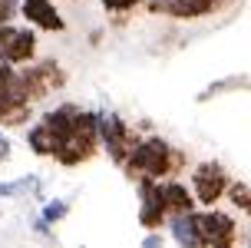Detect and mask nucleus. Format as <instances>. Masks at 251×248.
<instances>
[{
  "mask_svg": "<svg viewBox=\"0 0 251 248\" xmlns=\"http://www.w3.org/2000/svg\"><path fill=\"white\" fill-rule=\"evenodd\" d=\"M123 169L132 182L136 179H169V175H182L188 169V156L185 149L172 146L162 136H146L129 149Z\"/></svg>",
  "mask_w": 251,
  "mask_h": 248,
  "instance_id": "1",
  "label": "nucleus"
},
{
  "mask_svg": "<svg viewBox=\"0 0 251 248\" xmlns=\"http://www.w3.org/2000/svg\"><path fill=\"white\" fill-rule=\"evenodd\" d=\"M192 222H195V235L199 245H212V248H228L238 242V222L218 212L215 205H208L205 212H192Z\"/></svg>",
  "mask_w": 251,
  "mask_h": 248,
  "instance_id": "2",
  "label": "nucleus"
},
{
  "mask_svg": "<svg viewBox=\"0 0 251 248\" xmlns=\"http://www.w3.org/2000/svg\"><path fill=\"white\" fill-rule=\"evenodd\" d=\"M139 139L142 136L126 123L119 112H100V146L106 149V156H109L116 165H123L126 156H129V149L136 146Z\"/></svg>",
  "mask_w": 251,
  "mask_h": 248,
  "instance_id": "3",
  "label": "nucleus"
},
{
  "mask_svg": "<svg viewBox=\"0 0 251 248\" xmlns=\"http://www.w3.org/2000/svg\"><path fill=\"white\" fill-rule=\"evenodd\" d=\"M188 179H192V195H195V202H201L205 209L208 205H218V198H225V189L228 182H231V175H228V169L222 165V162H199L192 172H188Z\"/></svg>",
  "mask_w": 251,
  "mask_h": 248,
  "instance_id": "4",
  "label": "nucleus"
},
{
  "mask_svg": "<svg viewBox=\"0 0 251 248\" xmlns=\"http://www.w3.org/2000/svg\"><path fill=\"white\" fill-rule=\"evenodd\" d=\"M17 70H20L26 89H30L33 106H37L40 99H47L50 93L66 86V73L60 70L56 60H30V63H24V66H17Z\"/></svg>",
  "mask_w": 251,
  "mask_h": 248,
  "instance_id": "5",
  "label": "nucleus"
},
{
  "mask_svg": "<svg viewBox=\"0 0 251 248\" xmlns=\"http://www.w3.org/2000/svg\"><path fill=\"white\" fill-rule=\"evenodd\" d=\"M20 17L33 30H43V33H63L66 30V20L53 0H20Z\"/></svg>",
  "mask_w": 251,
  "mask_h": 248,
  "instance_id": "6",
  "label": "nucleus"
},
{
  "mask_svg": "<svg viewBox=\"0 0 251 248\" xmlns=\"http://www.w3.org/2000/svg\"><path fill=\"white\" fill-rule=\"evenodd\" d=\"M162 202H165V215H169V219H172V215H185V212L195 209L192 189H188L185 182H178L176 175L162 179Z\"/></svg>",
  "mask_w": 251,
  "mask_h": 248,
  "instance_id": "7",
  "label": "nucleus"
},
{
  "mask_svg": "<svg viewBox=\"0 0 251 248\" xmlns=\"http://www.w3.org/2000/svg\"><path fill=\"white\" fill-rule=\"evenodd\" d=\"M76 112H79V106H76V103H60V106H53V110L43 112V116H40V123L53 133V139H56V142H63L66 136H73Z\"/></svg>",
  "mask_w": 251,
  "mask_h": 248,
  "instance_id": "8",
  "label": "nucleus"
},
{
  "mask_svg": "<svg viewBox=\"0 0 251 248\" xmlns=\"http://www.w3.org/2000/svg\"><path fill=\"white\" fill-rule=\"evenodd\" d=\"M26 146H30V152H33V156H40V159H50V156H53V146H56V139H53V133H50L43 123H33V126H26Z\"/></svg>",
  "mask_w": 251,
  "mask_h": 248,
  "instance_id": "9",
  "label": "nucleus"
},
{
  "mask_svg": "<svg viewBox=\"0 0 251 248\" xmlns=\"http://www.w3.org/2000/svg\"><path fill=\"white\" fill-rule=\"evenodd\" d=\"M195 212V209H192ZM192 212H185V215H172L169 219V235L176 238L178 245H185V248H195L199 245V235H195V222H192Z\"/></svg>",
  "mask_w": 251,
  "mask_h": 248,
  "instance_id": "10",
  "label": "nucleus"
},
{
  "mask_svg": "<svg viewBox=\"0 0 251 248\" xmlns=\"http://www.w3.org/2000/svg\"><path fill=\"white\" fill-rule=\"evenodd\" d=\"M142 3H146V0H102V10L109 13V24L113 27H126Z\"/></svg>",
  "mask_w": 251,
  "mask_h": 248,
  "instance_id": "11",
  "label": "nucleus"
},
{
  "mask_svg": "<svg viewBox=\"0 0 251 248\" xmlns=\"http://www.w3.org/2000/svg\"><path fill=\"white\" fill-rule=\"evenodd\" d=\"M13 195H40V179L24 175L17 182H0V198H13Z\"/></svg>",
  "mask_w": 251,
  "mask_h": 248,
  "instance_id": "12",
  "label": "nucleus"
},
{
  "mask_svg": "<svg viewBox=\"0 0 251 248\" xmlns=\"http://www.w3.org/2000/svg\"><path fill=\"white\" fill-rule=\"evenodd\" d=\"M225 198L241 212V215H251V186H245V182H228Z\"/></svg>",
  "mask_w": 251,
  "mask_h": 248,
  "instance_id": "13",
  "label": "nucleus"
},
{
  "mask_svg": "<svg viewBox=\"0 0 251 248\" xmlns=\"http://www.w3.org/2000/svg\"><path fill=\"white\" fill-rule=\"evenodd\" d=\"M66 215H70V202H66V198H53V202H47V205H43V212H40V219H43L47 225L63 222Z\"/></svg>",
  "mask_w": 251,
  "mask_h": 248,
  "instance_id": "14",
  "label": "nucleus"
},
{
  "mask_svg": "<svg viewBox=\"0 0 251 248\" xmlns=\"http://www.w3.org/2000/svg\"><path fill=\"white\" fill-rule=\"evenodd\" d=\"M245 83H248L245 76H228V80H218V83H212V86H208V89H205V93L199 96V103H208L212 96H222V93H231V86H245Z\"/></svg>",
  "mask_w": 251,
  "mask_h": 248,
  "instance_id": "15",
  "label": "nucleus"
},
{
  "mask_svg": "<svg viewBox=\"0 0 251 248\" xmlns=\"http://www.w3.org/2000/svg\"><path fill=\"white\" fill-rule=\"evenodd\" d=\"M162 242H165V235H162V228H152L149 235L142 238V245H146V248H152V245H162Z\"/></svg>",
  "mask_w": 251,
  "mask_h": 248,
  "instance_id": "16",
  "label": "nucleus"
},
{
  "mask_svg": "<svg viewBox=\"0 0 251 248\" xmlns=\"http://www.w3.org/2000/svg\"><path fill=\"white\" fill-rule=\"evenodd\" d=\"M10 159V142L3 139V133H0V162H7Z\"/></svg>",
  "mask_w": 251,
  "mask_h": 248,
  "instance_id": "17",
  "label": "nucleus"
},
{
  "mask_svg": "<svg viewBox=\"0 0 251 248\" xmlns=\"http://www.w3.org/2000/svg\"><path fill=\"white\" fill-rule=\"evenodd\" d=\"M100 40H102V30H93V33H89V43H93V47H96Z\"/></svg>",
  "mask_w": 251,
  "mask_h": 248,
  "instance_id": "18",
  "label": "nucleus"
},
{
  "mask_svg": "<svg viewBox=\"0 0 251 248\" xmlns=\"http://www.w3.org/2000/svg\"><path fill=\"white\" fill-rule=\"evenodd\" d=\"M248 245H251V232H248Z\"/></svg>",
  "mask_w": 251,
  "mask_h": 248,
  "instance_id": "19",
  "label": "nucleus"
}]
</instances>
